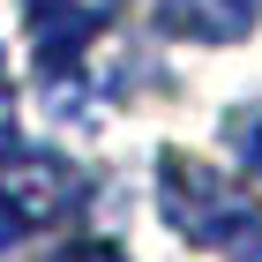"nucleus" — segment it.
I'll list each match as a JSON object with an SVG mask.
<instances>
[{"mask_svg": "<svg viewBox=\"0 0 262 262\" xmlns=\"http://www.w3.org/2000/svg\"><path fill=\"white\" fill-rule=\"evenodd\" d=\"M158 202H165V225H180V240H195V247H240L262 225L255 195L232 172H217L202 158H180V150L158 165Z\"/></svg>", "mask_w": 262, "mask_h": 262, "instance_id": "f257e3e1", "label": "nucleus"}, {"mask_svg": "<svg viewBox=\"0 0 262 262\" xmlns=\"http://www.w3.org/2000/svg\"><path fill=\"white\" fill-rule=\"evenodd\" d=\"M262 15V0H172L165 23L180 38H202V45H225V38H247Z\"/></svg>", "mask_w": 262, "mask_h": 262, "instance_id": "f03ea898", "label": "nucleus"}, {"mask_svg": "<svg viewBox=\"0 0 262 262\" xmlns=\"http://www.w3.org/2000/svg\"><path fill=\"white\" fill-rule=\"evenodd\" d=\"M60 262H127L113 240H75V247H60Z\"/></svg>", "mask_w": 262, "mask_h": 262, "instance_id": "7ed1b4c3", "label": "nucleus"}, {"mask_svg": "<svg viewBox=\"0 0 262 262\" xmlns=\"http://www.w3.org/2000/svg\"><path fill=\"white\" fill-rule=\"evenodd\" d=\"M23 240V210H15V202H8V195H0V255H8V247H15Z\"/></svg>", "mask_w": 262, "mask_h": 262, "instance_id": "20e7f679", "label": "nucleus"}, {"mask_svg": "<svg viewBox=\"0 0 262 262\" xmlns=\"http://www.w3.org/2000/svg\"><path fill=\"white\" fill-rule=\"evenodd\" d=\"M8 142H15V120H8V105H0V158H8Z\"/></svg>", "mask_w": 262, "mask_h": 262, "instance_id": "39448f33", "label": "nucleus"}, {"mask_svg": "<svg viewBox=\"0 0 262 262\" xmlns=\"http://www.w3.org/2000/svg\"><path fill=\"white\" fill-rule=\"evenodd\" d=\"M247 165H255V172H262V127H255V135H247Z\"/></svg>", "mask_w": 262, "mask_h": 262, "instance_id": "423d86ee", "label": "nucleus"}]
</instances>
